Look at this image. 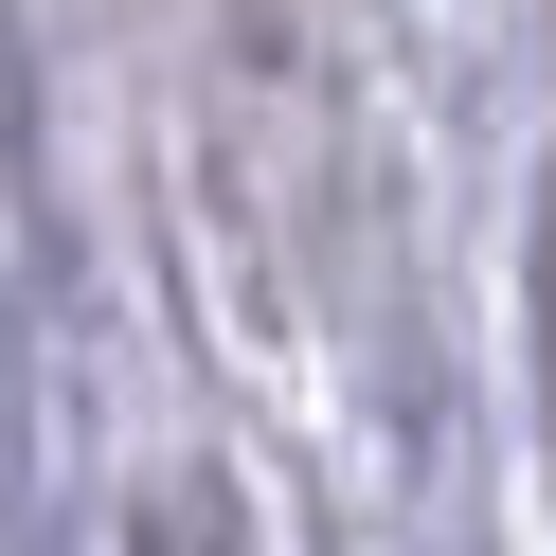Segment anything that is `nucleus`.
<instances>
[{"label":"nucleus","mask_w":556,"mask_h":556,"mask_svg":"<svg viewBox=\"0 0 556 556\" xmlns=\"http://www.w3.org/2000/svg\"><path fill=\"white\" fill-rule=\"evenodd\" d=\"M126 556H233V539H216V484H162V503L126 520Z\"/></svg>","instance_id":"nucleus-1"}]
</instances>
